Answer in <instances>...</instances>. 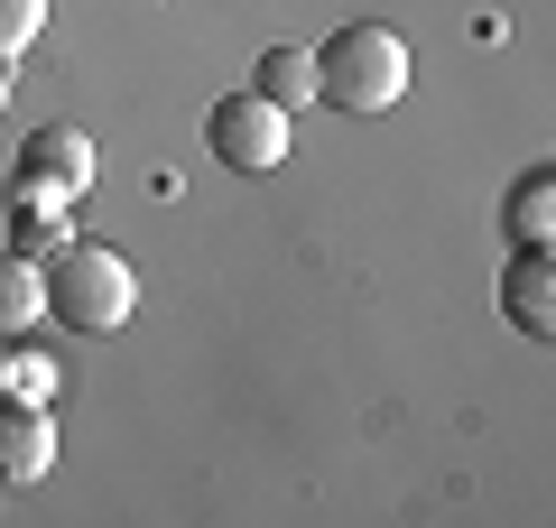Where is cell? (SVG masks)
<instances>
[{"instance_id": "cell-9", "label": "cell", "mask_w": 556, "mask_h": 528, "mask_svg": "<svg viewBox=\"0 0 556 528\" xmlns=\"http://www.w3.org/2000/svg\"><path fill=\"white\" fill-rule=\"evenodd\" d=\"M47 315V288H38V260H20V251H0V343L20 325H38Z\"/></svg>"}, {"instance_id": "cell-1", "label": "cell", "mask_w": 556, "mask_h": 528, "mask_svg": "<svg viewBox=\"0 0 556 528\" xmlns=\"http://www.w3.org/2000/svg\"><path fill=\"white\" fill-rule=\"evenodd\" d=\"M38 288H47V325H65V334H121L139 306L130 260L102 251V241H75V232L38 260Z\"/></svg>"}, {"instance_id": "cell-5", "label": "cell", "mask_w": 556, "mask_h": 528, "mask_svg": "<svg viewBox=\"0 0 556 528\" xmlns=\"http://www.w3.org/2000/svg\"><path fill=\"white\" fill-rule=\"evenodd\" d=\"M47 464H56V417H47L38 399H10V390H0V491L38 482Z\"/></svg>"}, {"instance_id": "cell-10", "label": "cell", "mask_w": 556, "mask_h": 528, "mask_svg": "<svg viewBox=\"0 0 556 528\" xmlns=\"http://www.w3.org/2000/svg\"><path fill=\"white\" fill-rule=\"evenodd\" d=\"M547 223H556V176L529 167L510 186V241H547Z\"/></svg>"}, {"instance_id": "cell-2", "label": "cell", "mask_w": 556, "mask_h": 528, "mask_svg": "<svg viewBox=\"0 0 556 528\" xmlns=\"http://www.w3.org/2000/svg\"><path fill=\"white\" fill-rule=\"evenodd\" d=\"M316 93L334 102V112H390V102L408 93V47H399V28H380V20L334 28V38L316 47Z\"/></svg>"}, {"instance_id": "cell-8", "label": "cell", "mask_w": 556, "mask_h": 528, "mask_svg": "<svg viewBox=\"0 0 556 528\" xmlns=\"http://www.w3.org/2000/svg\"><path fill=\"white\" fill-rule=\"evenodd\" d=\"M251 93L278 102V112L316 102V56H306V47H269V56H260V75H251Z\"/></svg>"}, {"instance_id": "cell-13", "label": "cell", "mask_w": 556, "mask_h": 528, "mask_svg": "<svg viewBox=\"0 0 556 528\" xmlns=\"http://www.w3.org/2000/svg\"><path fill=\"white\" fill-rule=\"evenodd\" d=\"M0 112H10V65H0Z\"/></svg>"}, {"instance_id": "cell-4", "label": "cell", "mask_w": 556, "mask_h": 528, "mask_svg": "<svg viewBox=\"0 0 556 528\" xmlns=\"http://www.w3.org/2000/svg\"><path fill=\"white\" fill-rule=\"evenodd\" d=\"M10 176H28V186H47V196L75 204L84 186L102 176V158H93V139H84V130H65V121H56V130H28L20 139V167H10Z\"/></svg>"}, {"instance_id": "cell-3", "label": "cell", "mask_w": 556, "mask_h": 528, "mask_svg": "<svg viewBox=\"0 0 556 528\" xmlns=\"http://www.w3.org/2000/svg\"><path fill=\"white\" fill-rule=\"evenodd\" d=\"M204 149H214L232 176H269L278 158H288V112L260 102V93H223L214 112H204Z\"/></svg>"}, {"instance_id": "cell-12", "label": "cell", "mask_w": 556, "mask_h": 528, "mask_svg": "<svg viewBox=\"0 0 556 528\" xmlns=\"http://www.w3.org/2000/svg\"><path fill=\"white\" fill-rule=\"evenodd\" d=\"M47 28V0H0V65H20Z\"/></svg>"}, {"instance_id": "cell-11", "label": "cell", "mask_w": 556, "mask_h": 528, "mask_svg": "<svg viewBox=\"0 0 556 528\" xmlns=\"http://www.w3.org/2000/svg\"><path fill=\"white\" fill-rule=\"evenodd\" d=\"M0 390H10V399H38V408H47L56 362H47V352H10V343H0Z\"/></svg>"}, {"instance_id": "cell-6", "label": "cell", "mask_w": 556, "mask_h": 528, "mask_svg": "<svg viewBox=\"0 0 556 528\" xmlns=\"http://www.w3.org/2000/svg\"><path fill=\"white\" fill-rule=\"evenodd\" d=\"M501 315L519 334H547L556 325V269H547V241H519L510 269H501Z\"/></svg>"}, {"instance_id": "cell-7", "label": "cell", "mask_w": 556, "mask_h": 528, "mask_svg": "<svg viewBox=\"0 0 556 528\" xmlns=\"http://www.w3.org/2000/svg\"><path fill=\"white\" fill-rule=\"evenodd\" d=\"M56 241H65V196H47V186L10 176V251H20V260H47Z\"/></svg>"}]
</instances>
